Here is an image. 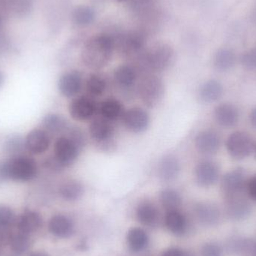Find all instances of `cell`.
Instances as JSON below:
<instances>
[{
    "instance_id": "27",
    "label": "cell",
    "mask_w": 256,
    "mask_h": 256,
    "mask_svg": "<svg viewBox=\"0 0 256 256\" xmlns=\"http://www.w3.org/2000/svg\"><path fill=\"white\" fill-rule=\"evenodd\" d=\"M236 60L237 58L234 51L228 48H221L215 54L214 66L219 72H228L234 67Z\"/></svg>"
},
{
    "instance_id": "33",
    "label": "cell",
    "mask_w": 256,
    "mask_h": 256,
    "mask_svg": "<svg viewBox=\"0 0 256 256\" xmlns=\"http://www.w3.org/2000/svg\"><path fill=\"white\" fill-rule=\"evenodd\" d=\"M128 242L130 248L132 251L138 252L147 244V234H146V232L141 228H132L128 232Z\"/></svg>"
},
{
    "instance_id": "28",
    "label": "cell",
    "mask_w": 256,
    "mask_h": 256,
    "mask_svg": "<svg viewBox=\"0 0 256 256\" xmlns=\"http://www.w3.org/2000/svg\"><path fill=\"white\" fill-rule=\"evenodd\" d=\"M69 126L67 120L58 114H48L43 120V127L48 134H64Z\"/></svg>"
},
{
    "instance_id": "39",
    "label": "cell",
    "mask_w": 256,
    "mask_h": 256,
    "mask_svg": "<svg viewBox=\"0 0 256 256\" xmlns=\"http://www.w3.org/2000/svg\"><path fill=\"white\" fill-rule=\"evenodd\" d=\"M16 222L13 210L6 206L0 204V226L10 227Z\"/></svg>"
},
{
    "instance_id": "11",
    "label": "cell",
    "mask_w": 256,
    "mask_h": 256,
    "mask_svg": "<svg viewBox=\"0 0 256 256\" xmlns=\"http://www.w3.org/2000/svg\"><path fill=\"white\" fill-rule=\"evenodd\" d=\"M80 152L78 146L64 135L58 137L54 144V155L64 168L74 164Z\"/></svg>"
},
{
    "instance_id": "32",
    "label": "cell",
    "mask_w": 256,
    "mask_h": 256,
    "mask_svg": "<svg viewBox=\"0 0 256 256\" xmlns=\"http://www.w3.org/2000/svg\"><path fill=\"white\" fill-rule=\"evenodd\" d=\"M137 219L141 224L146 226H150L156 222L158 216V212L156 208L152 203H141L137 208Z\"/></svg>"
},
{
    "instance_id": "25",
    "label": "cell",
    "mask_w": 256,
    "mask_h": 256,
    "mask_svg": "<svg viewBox=\"0 0 256 256\" xmlns=\"http://www.w3.org/2000/svg\"><path fill=\"white\" fill-rule=\"evenodd\" d=\"M224 87L219 81L210 80L206 81L200 87L198 94L204 103H214L222 97Z\"/></svg>"
},
{
    "instance_id": "36",
    "label": "cell",
    "mask_w": 256,
    "mask_h": 256,
    "mask_svg": "<svg viewBox=\"0 0 256 256\" xmlns=\"http://www.w3.org/2000/svg\"><path fill=\"white\" fill-rule=\"evenodd\" d=\"M9 244L14 252L18 254H24L30 248V240L28 234L19 231L16 233H12Z\"/></svg>"
},
{
    "instance_id": "10",
    "label": "cell",
    "mask_w": 256,
    "mask_h": 256,
    "mask_svg": "<svg viewBox=\"0 0 256 256\" xmlns=\"http://www.w3.org/2000/svg\"><path fill=\"white\" fill-rule=\"evenodd\" d=\"M246 194L225 198L226 216L232 220H246L252 213V204Z\"/></svg>"
},
{
    "instance_id": "49",
    "label": "cell",
    "mask_w": 256,
    "mask_h": 256,
    "mask_svg": "<svg viewBox=\"0 0 256 256\" xmlns=\"http://www.w3.org/2000/svg\"><path fill=\"white\" fill-rule=\"evenodd\" d=\"M30 256H48L46 254H45L44 252H33Z\"/></svg>"
},
{
    "instance_id": "22",
    "label": "cell",
    "mask_w": 256,
    "mask_h": 256,
    "mask_svg": "<svg viewBox=\"0 0 256 256\" xmlns=\"http://www.w3.org/2000/svg\"><path fill=\"white\" fill-rule=\"evenodd\" d=\"M195 212L200 222L204 225L216 226L220 220V209L213 203H198L196 206Z\"/></svg>"
},
{
    "instance_id": "48",
    "label": "cell",
    "mask_w": 256,
    "mask_h": 256,
    "mask_svg": "<svg viewBox=\"0 0 256 256\" xmlns=\"http://www.w3.org/2000/svg\"><path fill=\"white\" fill-rule=\"evenodd\" d=\"M4 24V15L0 12V30L2 28Z\"/></svg>"
},
{
    "instance_id": "26",
    "label": "cell",
    "mask_w": 256,
    "mask_h": 256,
    "mask_svg": "<svg viewBox=\"0 0 256 256\" xmlns=\"http://www.w3.org/2000/svg\"><path fill=\"white\" fill-rule=\"evenodd\" d=\"M84 194V186L79 180L69 179L60 186V194L66 201H76Z\"/></svg>"
},
{
    "instance_id": "21",
    "label": "cell",
    "mask_w": 256,
    "mask_h": 256,
    "mask_svg": "<svg viewBox=\"0 0 256 256\" xmlns=\"http://www.w3.org/2000/svg\"><path fill=\"white\" fill-rule=\"evenodd\" d=\"M230 254L237 256H256V240L246 238H232L226 243Z\"/></svg>"
},
{
    "instance_id": "50",
    "label": "cell",
    "mask_w": 256,
    "mask_h": 256,
    "mask_svg": "<svg viewBox=\"0 0 256 256\" xmlns=\"http://www.w3.org/2000/svg\"><path fill=\"white\" fill-rule=\"evenodd\" d=\"M3 82H4V75H3L2 72L0 70V87L2 86Z\"/></svg>"
},
{
    "instance_id": "14",
    "label": "cell",
    "mask_w": 256,
    "mask_h": 256,
    "mask_svg": "<svg viewBox=\"0 0 256 256\" xmlns=\"http://www.w3.org/2000/svg\"><path fill=\"white\" fill-rule=\"evenodd\" d=\"M220 137L218 132L210 130L198 132L195 138V146L200 153L212 155L216 153L220 147Z\"/></svg>"
},
{
    "instance_id": "13",
    "label": "cell",
    "mask_w": 256,
    "mask_h": 256,
    "mask_svg": "<svg viewBox=\"0 0 256 256\" xmlns=\"http://www.w3.org/2000/svg\"><path fill=\"white\" fill-rule=\"evenodd\" d=\"M195 177L200 186L204 188L212 186L219 180V166L213 161H202L196 167Z\"/></svg>"
},
{
    "instance_id": "43",
    "label": "cell",
    "mask_w": 256,
    "mask_h": 256,
    "mask_svg": "<svg viewBox=\"0 0 256 256\" xmlns=\"http://www.w3.org/2000/svg\"><path fill=\"white\" fill-rule=\"evenodd\" d=\"M246 191L248 197L251 200L256 201V176H254L248 180Z\"/></svg>"
},
{
    "instance_id": "17",
    "label": "cell",
    "mask_w": 256,
    "mask_h": 256,
    "mask_svg": "<svg viewBox=\"0 0 256 256\" xmlns=\"http://www.w3.org/2000/svg\"><path fill=\"white\" fill-rule=\"evenodd\" d=\"M214 116L220 126L224 128L234 127L238 122V110L231 104H222L215 108Z\"/></svg>"
},
{
    "instance_id": "7",
    "label": "cell",
    "mask_w": 256,
    "mask_h": 256,
    "mask_svg": "<svg viewBox=\"0 0 256 256\" xmlns=\"http://www.w3.org/2000/svg\"><path fill=\"white\" fill-rule=\"evenodd\" d=\"M114 39L116 49H118L120 54L127 58L135 60L146 50V37L138 32H132Z\"/></svg>"
},
{
    "instance_id": "12",
    "label": "cell",
    "mask_w": 256,
    "mask_h": 256,
    "mask_svg": "<svg viewBox=\"0 0 256 256\" xmlns=\"http://www.w3.org/2000/svg\"><path fill=\"white\" fill-rule=\"evenodd\" d=\"M122 121L128 130L140 134L146 131L149 127L150 116L142 108H132L124 111Z\"/></svg>"
},
{
    "instance_id": "53",
    "label": "cell",
    "mask_w": 256,
    "mask_h": 256,
    "mask_svg": "<svg viewBox=\"0 0 256 256\" xmlns=\"http://www.w3.org/2000/svg\"><path fill=\"white\" fill-rule=\"evenodd\" d=\"M144 1H150V0H144Z\"/></svg>"
},
{
    "instance_id": "34",
    "label": "cell",
    "mask_w": 256,
    "mask_h": 256,
    "mask_svg": "<svg viewBox=\"0 0 256 256\" xmlns=\"http://www.w3.org/2000/svg\"><path fill=\"white\" fill-rule=\"evenodd\" d=\"M160 202L167 212L176 210L182 204V197L174 190L166 189L161 192Z\"/></svg>"
},
{
    "instance_id": "24",
    "label": "cell",
    "mask_w": 256,
    "mask_h": 256,
    "mask_svg": "<svg viewBox=\"0 0 256 256\" xmlns=\"http://www.w3.org/2000/svg\"><path fill=\"white\" fill-rule=\"evenodd\" d=\"M50 232L61 238L70 237L74 231V226L70 219L63 215H56L49 222Z\"/></svg>"
},
{
    "instance_id": "20",
    "label": "cell",
    "mask_w": 256,
    "mask_h": 256,
    "mask_svg": "<svg viewBox=\"0 0 256 256\" xmlns=\"http://www.w3.org/2000/svg\"><path fill=\"white\" fill-rule=\"evenodd\" d=\"M138 75V72L134 66L122 64L116 69L114 78L117 86L128 91L135 86Z\"/></svg>"
},
{
    "instance_id": "31",
    "label": "cell",
    "mask_w": 256,
    "mask_h": 256,
    "mask_svg": "<svg viewBox=\"0 0 256 256\" xmlns=\"http://www.w3.org/2000/svg\"><path fill=\"white\" fill-rule=\"evenodd\" d=\"M96 18V10L88 6H80L75 8L72 13V20L78 26L91 25Z\"/></svg>"
},
{
    "instance_id": "51",
    "label": "cell",
    "mask_w": 256,
    "mask_h": 256,
    "mask_svg": "<svg viewBox=\"0 0 256 256\" xmlns=\"http://www.w3.org/2000/svg\"><path fill=\"white\" fill-rule=\"evenodd\" d=\"M254 152H256V144H255V148H254Z\"/></svg>"
},
{
    "instance_id": "5",
    "label": "cell",
    "mask_w": 256,
    "mask_h": 256,
    "mask_svg": "<svg viewBox=\"0 0 256 256\" xmlns=\"http://www.w3.org/2000/svg\"><path fill=\"white\" fill-rule=\"evenodd\" d=\"M7 162L9 180L26 182L32 180L37 174L36 161L30 156L20 155L10 158Z\"/></svg>"
},
{
    "instance_id": "30",
    "label": "cell",
    "mask_w": 256,
    "mask_h": 256,
    "mask_svg": "<svg viewBox=\"0 0 256 256\" xmlns=\"http://www.w3.org/2000/svg\"><path fill=\"white\" fill-rule=\"evenodd\" d=\"M165 222L168 230L174 234H182L186 231V218L178 210L167 212Z\"/></svg>"
},
{
    "instance_id": "9",
    "label": "cell",
    "mask_w": 256,
    "mask_h": 256,
    "mask_svg": "<svg viewBox=\"0 0 256 256\" xmlns=\"http://www.w3.org/2000/svg\"><path fill=\"white\" fill-rule=\"evenodd\" d=\"M246 174L242 168L226 173L221 179V190L224 198L246 194Z\"/></svg>"
},
{
    "instance_id": "38",
    "label": "cell",
    "mask_w": 256,
    "mask_h": 256,
    "mask_svg": "<svg viewBox=\"0 0 256 256\" xmlns=\"http://www.w3.org/2000/svg\"><path fill=\"white\" fill-rule=\"evenodd\" d=\"M32 7V0H14L10 8V12H13L18 16H25L31 10Z\"/></svg>"
},
{
    "instance_id": "4",
    "label": "cell",
    "mask_w": 256,
    "mask_h": 256,
    "mask_svg": "<svg viewBox=\"0 0 256 256\" xmlns=\"http://www.w3.org/2000/svg\"><path fill=\"white\" fill-rule=\"evenodd\" d=\"M90 135L98 146L105 152L112 150L115 147L114 123L100 116L92 118L90 124Z\"/></svg>"
},
{
    "instance_id": "47",
    "label": "cell",
    "mask_w": 256,
    "mask_h": 256,
    "mask_svg": "<svg viewBox=\"0 0 256 256\" xmlns=\"http://www.w3.org/2000/svg\"><path fill=\"white\" fill-rule=\"evenodd\" d=\"M250 120L251 124L254 128H256V108L252 110V112L250 115Z\"/></svg>"
},
{
    "instance_id": "37",
    "label": "cell",
    "mask_w": 256,
    "mask_h": 256,
    "mask_svg": "<svg viewBox=\"0 0 256 256\" xmlns=\"http://www.w3.org/2000/svg\"><path fill=\"white\" fill-rule=\"evenodd\" d=\"M64 136L72 140L81 150L86 147L87 143L86 134L84 130L76 126H69Z\"/></svg>"
},
{
    "instance_id": "8",
    "label": "cell",
    "mask_w": 256,
    "mask_h": 256,
    "mask_svg": "<svg viewBox=\"0 0 256 256\" xmlns=\"http://www.w3.org/2000/svg\"><path fill=\"white\" fill-rule=\"evenodd\" d=\"M99 104L94 98L81 96L70 102L69 112L70 116L76 121L84 122L92 120L98 112Z\"/></svg>"
},
{
    "instance_id": "19",
    "label": "cell",
    "mask_w": 256,
    "mask_h": 256,
    "mask_svg": "<svg viewBox=\"0 0 256 256\" xmlns=\"http://www.w3.org/2000/svg\"><path fill=\"white\" fill-rule=\"evenodd\" d=\"M124 111V106L120 100L110 98L99 104L98 114L99 116L114 123L118 120H122Z\"/></svg>"
},
{
    "instance_id": "54",
    "label": "cell",
    "mask_w": 256,
    "mask_h": 256,
    "mask_svg": "<svg viewBox=\"0 0 256 256\" xmlns=\"http://www.w3.org/2000/svg\"></svg>"
},
{
    "instance_id": "23",
    "label": "cell",
    "mask_w": 256,
    "mask_h": 256,
    "mask_svg": "<svg viewBox=\"0 0 256 256\" xmlns=\"http://www.w3.org/2000/svg\"><path fill=\"white\" fill-rule=\"evenodd\" d=\"M16 224L18 231L30 236L40 228L42 224V216L37 212L28 210L20 216Z\"/></svg>"
},
{
    "instance_id": "41",
    "label": "cell",
    "mask_w": 256,
    "mask_h": 256,
    "mask_svg": "<svg viewBox=\"0 0 256 256\" xmlns=\"http://www.w3.org/2000/svg\"><path fill=\"white\" fill-rule=\"evenodd\" d=\"M222 251L220 245L218 244H206L202 249V256H222Z\"/></svg>"
},
{
    "instance_id": "18",
    "label": "cell",
    "mask_w": 256,
    "mask_h": 256,
    "mask_svg": "<svg viewBox=\"0 0 256 256\" xmlns=\"http://www.w3.org/2000/svg\"><path fill=\"white\" fill-rule=\"evenodd\" d=\"M180 171V162L174 155H166L160 161L158 166V176L162 182H173L177 178Z\"/></svg>"
},
{
    "instance_id": "1",
    "label": "cell",
    "mask_w": 256,
    "mask_h": 256,
    "mask_svg": "<svg viewBox=\"0 0 256 256\" xmlns=\"http://www.w3.org/2000/svg\"><path fill=\"white\" fill-rule=\"evenodd\" d=\"M115 50L114 37L104 33L97 34L86 42L81 51V60L88 68H103L109 64Z\"/></svg>"
},
{
    "instance_id": "46",
    "label": "cell",
    "mask_w": 256,
    "mask_h": 256,
    "mask_svg": "<svg viewBox=\"0 0 256 256\" xmlns=\"http://www.w3.org/2000/svg\"><path fill=\"white\" fill-rule=\"evenodd\" d=\"M161 256H184V252L176 248H172L165 251Z\"/></svg>"
},
{
    "instance_id": "45",
    "label": "cell",
    "mask_w": 256,
    "mask_h": 256,
    "mask_svg": "<svg viewBox=\"0 0 256 256\" xmlns=\"http://www.w3.org/2000/svg\"><path fill=\"white\" fill-rule=\"evenodd\" d=\"M9 40L4 34H0V54L6 50L8 48Z\"/></svg>"
},
{
    "instance_id": "15",
    "label": "cell",
    "mask_w": 256,
    "mask_h": 256,
    "mask_svg": "<svg viewBox=\"0 0 256 256\" xmlns=\"http://www.w3.org/2000/svg\"><path fill=\"white\" fill-rule=\"evenodd\" d=\"M60 93L66 98L78 96L82 86V75L78 70H70L60 78L58 84Z\"/></svg>"
},
{
    "instance_id": "35",
    "label": "cell",
    "mask_w": 256,
    "mask_h": 256,
    "mask_svg": "<svg viewBox=\"0 0 256 256\" xmlns=\"http://www.w3.org/2000/svg\"><path fill=\"white\" fill-rule=\"evenodd\" d=\"M4 148L6 153L12 158L22 155V152L26 149L25 140L20 136H12L6 140Z\"/></svg>"
},
{
    "instance_id": "40",
    "label": "cell",
    "mask_w": 256,
    "mask_h": 256,
    "mask_svg": "<svg viewBox=\"0 0 256 256\" xmlns=\"http://www.w3.org/2000/svg\"><path fill=\"white\" fill-rule=\"evenodd\" d=\"M240 62L248 70H256V48L245 52L240 58Z\"/></svg>"
},
{
    "instance_id": "29",
    "label": "cell",
    "mask_w": 256,
    "mask_h": 256,
    "mask_svg": "<svg viewBox=\"0 0 256 256\" xmlns=\"http://www.w3.org/2000/svg\"><path fill=\"white\" fill-rule=\"evenodd\" d=\"M86 88L88 96L93 98L103 96L108 88V80L100 74L94 73L87 78Z\"/></svg>"
},
{
    "instance_id": "16",
    "label": "cell",
    "mask_w": 256,
    "mask_h": 256,
    "mask_svg": "<svg viewBox=\"0 0 256 256\" xmlns=\"http://www.w3.org/2000/svg\"><path fill=\"white\" fill-rule=\"evenodd\" d=\"M25 142L28 152L34 154H40L49 148L50 138L44 130L34 129L27 135Z\"/></svg>"
},
{
    "instance_id": "44",
    "label": "cell",
    "mask_w": 256,
    "mask_h": 256,
    "mask_svg": "<svg viewBox=\"0 0 256 256\" xmlns=\"http://www.w3.org/2000/svg\"><path fill=\"white\" fill-rule=\"evenodd\" d=\"M8 180L7 162L3 161V162H0V184L4 183V182Z\"/></svg>"
},
{
    "instance_id": "3",
    "label": "cell",
    "mask_w": 256,
    "mask_h": 256,
    "mask_svg": "<svg viewBox=\"0 0 256 256\" xmlns=\"http://www.w3.org/2000/svg\"><path fill=\"white\" fill-rule=\"evenodd\" d=\"M137 93L141 102L149 108H154L161 103L165 94V85L160 76L154 74L142 75Z\"/></svg>"
},
{
    "instance_id": "52",
    "label": "cell",
    "mask_w": 256,
    "mask_h": 256,
    "mask_svg": "<svg viewBox=\"0 0 256 256\" xmlns=\"http://www.w3.org/2000/svg\"><path fill=\"white\" fill-rule=\"evenodd\" d=\"M118 1H120V2H123V1H126V0H118Z\"/></svg>"
},
{
    "instance_id": "6",
    "label": "cell",
    "mask_w": 256,
    "mask_h": 256,
    "mask_svg": "<svg viewBox=\"0 0 256 256\" xmlns=\"http://www.w3.org/2000/svg\"><path fill=\"white\" fill-rule=\"evenodd\" d=\"M226 146L233 158L242 160L248 158L254 152L255 143L248 132L236 131L228 137Z\"/></svg>"
},
{
    "instance_id": "42",
    "label": "cell",
    "mask_w": 256,
    "mask_h": 256,
    "mask_svg": "<svg viewBox=\"0 0 256 256\" xmlns=\"http://www.w3.org/2000/svg\"><path fill=\"white\" fill-rule=\"evenodd\" d=\"M44 166L46 168L54 172H60L64 168V167L60 164V161L56 158L54 155L49 156L45 160Z\"/></svg>"
},
{
    "instance_id": "2",
    "label": "cell",
    "mask_w": 256,
    "mask_h": 256,
    "mask_svg": "<svg viewBox=\"0 0 256 256\" xmlns=\"http://www.w3.org/2000/svg\"><path fill=\"white\" fill-rule=\"evenodd\" d=\"M138 74L160 73L167 70L174 62V50L166 43H158L148 50H144L135 58Z\"/></svg>"
}]
</instances>
